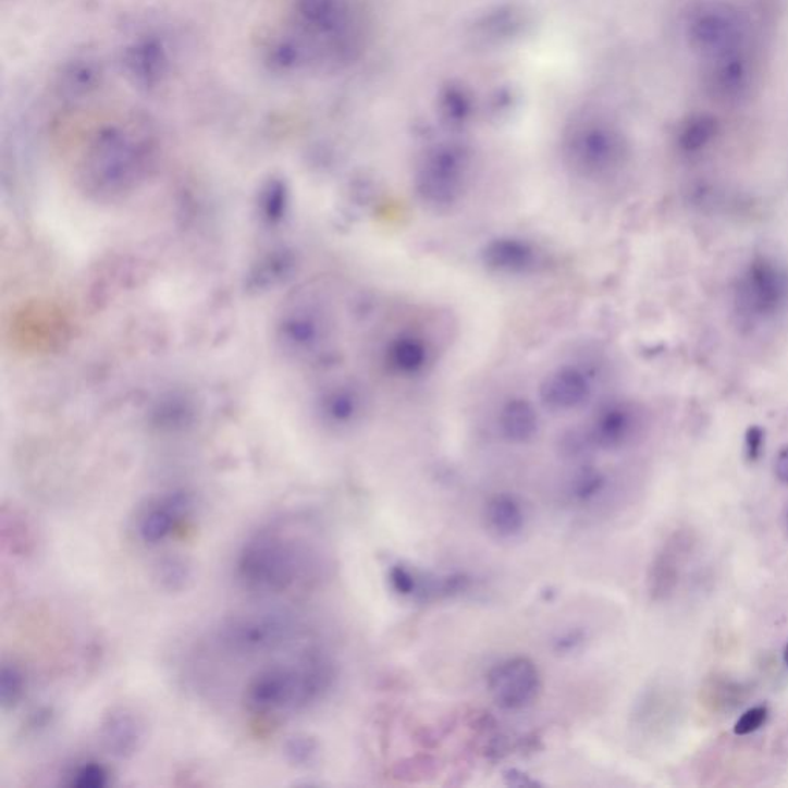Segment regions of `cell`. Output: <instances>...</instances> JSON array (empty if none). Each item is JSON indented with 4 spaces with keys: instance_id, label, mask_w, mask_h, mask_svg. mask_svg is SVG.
Listing matches in <instances>:
<instances>
[{
    "instance_id": "1",
    "label": "cell",
    "mask_w": 788,
    "mask_h": 788,
    "mask_svg": "<svg viewBox=\"0 0 788 788\" xmlns=\"http://www.w3.org/2000/svg\"><path fill=\"white\" fill-rule=\"evenodd\" d=\"M325 567V556L313 541L271 527L244 542L234 561V575L251 593L287 594L315 587Z\"/></svg>"
},
{
    "instance_id": "2",
    "label": "cell",
    "mask_w": 788,
    "mask_h": 788,
    "mask_svg": "<svg viewBox=\"0 0 788 788\" xmlns=\"http://www.w3.org/2000/svg\"><path fill=\"white\" fill-rule=\"evenodd\" d=\"M334 679V665L319 654L297 663L271 665L245 687V709L262 719L295 715L321 701L332 690Z\"/></svg>"
},
{
    "instance_id": "3",
    "label": "cell",
    "mask_w": 788,
    "mask_h": 788,
    "mask_svg": "<svg viewBox=\"0 0 788 788\" xmlns=\"http://www.w3.org/2000/svg\"><path fill=\"white\" fill-rule=\"evenodd\" d=\"M684 36L702 61L753 46L749 11L734 0H699L687 13Z\"/></svg>"
},
{
    "instance_id": "4",
    "label": "cell",
    "mask_w": 788,
    "mask_h": 788,
    "mask_svg": "<svg viewBox=\"0 0 788 788\" xmlns=\"http://www.w3.org/2000/svg\"><path fill=\"white\" fill-rule=\"evenodd\" d=\"M564 158L576 176L587 181L605 180L626 165L628 140L615 125L587 119L565 135Z\"/></svg>"
},
{
    "instance_id": "5",
    "label": "cell",
    "mask_w": 788,
    "mask_h": 788,
    "mask_svg": "<svg viewBox=\"0 0 788 788\" xmlns=\"http://www.w3.org/2000/svg\"><path fill=\"white\" fill-rule=\"evenodd\" d=\"M762 76L761 56L753 44L702 61L701 87L716 106L738 108L756 98Z\"/></svg>"
},
{
    "instance_id": "6",
    "label": "cell",
    "mask_w": 788,
    "mask_h": 788,
    "mask_svg": "<svg viewBox=\"0 0 788 788\" xmlns=\"http://www.w3.org/2000/svg\"><path fill=\"white\" fill-rule=\"evenodd\" d=\"M736 311L753 323L772 321L788 305V270L778 260L756 256L739 274L735 287Z\"/></svg>"
},
{
    "instance_id": "7",
    "label": "cell",
    "mask_w": 788,
    "mask_h": 788,
    "mask_svg": "<svg viewBox=\"0 0 788 788\" xmlns=\"http://www.w3.org/2000/svg\"><path fill=\"white\" fill-rule=\"evenodd\" d=\"M470 158L459 145H438L423 156L415 187L419 199L434 210H450L467 192Z\"/></svg>"
},
{
    "instance_id": "8",
    "label": "cell",
    "mask_w": 788,
    "mask_h": 788,
    "mask_svg": "<svg viewBox=\"0 0 788 788\" xmlns=\"http://www.w3.org/2000/svg\"><path fill=\"white\" fill-rule=\"evenodd\" d=\"M296 631V620L284 613H253L225 620L216 641L234 656H255L287 645Z\"/></svg>"
},
{
    "instance_id": "9",
    "label": "cell",
    "mask_w": 788,
    "mask_h": 788,
    "mask_svg": "<svg viewBox=\"0 0 788 788\" xmlns=\"http://www.w3.org/2000/svg\"><path fill=\"white\" fill-rule=\"evenodd\" d=\"M541 675L529 657L516 656L494 665L487 676V689L502 710L530 707L541 693Z\"/></svg>"
},
{
    "instance_id": "10",
    "label": "cell",
    "mask_w": 788,
    "mask_h": 788,
    "mask_svg": "<svg viewBox=\"0 0 788 788\" xmlns=\"http://www.w3.org/2000/svg\"><path fill=\"white\" fill-rule=\"evenodd\" d=\"M195 510V500L185 492H171L155 497L136 519L137 539L145 545H159L173 537Z\"/></svg>"
},
{
    "instance_id": "11",
    "label": "cell",
    "mask_w": 788,
    "mask_h": 788,
    "mask_svg": "<svg viewBox=\"0 0 788 788\" xmlns=\"http://www.w3.org/2000/svg\"><path fill=\"white\" fill-rule=\"evenodd\" d=\"M641 427V415L637 405L631 403H612L598 411L591 422L587 436L593 447L618 450L633 440Z\"/></svg>"
},
{
    "instance_id": "12",
    "label": "cell",
    "mask_w": 788,
    "mask_h": 788,
    "mask_svg": "<svg viewBox=\"0 0 788 788\" xmlns=\"http://www.w3.org/2000/svg\"><path fill=\"white\" fill-rule=\"evenodd\" d=\"M591 393L590 379L579 368L565 366L546 374L539 389V397L546 410L568 413L579 410L589 403Z\"/></svg>"
},
{
    "instance_id": "13",
    "label": "cell",
    "mask_w": 788,
    "mask_h": 788,
    "mask_svg": "<svg viewBox=\"0 0 788 788\" xmlns=\"http://www.w3.org/2000/svg\"><path fill=\"white\" fill-rule=\"evenodd\" d=\"M99 741L107 753L119 760L135 756L145 741L143 717L128 707L111 709L100 721Z\"/></svg>"
},
{
    "instance_id": "14",
    "label": "cell",
    "mask_w": 788,
    "mask_h": 788,
    "mask_svg": "<svg viewBox=\"0 0 788 788\" xmlns=\"http://www.w3.org/2000/svg\"><path fill=\"white\" fill-rule=\"evenodd\" d=\"M482 262L494 273L507 276H524L534 273L541 266V255L529 241L520 237L502 236L490 241L482 248Z\"/></svg>"
},
{
    "instance_id": "15",
    "label": "cell",
    "mask_w": 788,
    "mask_h": 788,
    "mask_svg": "<svg viewBox=\"0 0 788 788\" xmlns=\"http://www.w3.org/2000/svg\"><path fill=\"white\" fill-rule=\"evenodd\" d=\"M723 135V124L710 111H693L678 124L675 145L684 156H699L710 150Z\"/></svg>"
},
{
    "instance_id": "16",
    "label": "cell",
    "mask_w": 788,
    "mask_h": 788,
    "mask_svg": "<svg viewBox=\"0 0 788 788\" xmlns=\"http://www.w3.org/2000/svg\"><path fill=\"white\" fill-rule=\"evenodd\" d=\"M433 359L430 345L413 333L399 334L390 342L385 352V362L394 374L415 378L429 368Z\"/></svg>"
},
{
    "instance_id": "17",
    "label": "cell",
    "mask_w": 788,
    "mask_h": 788,
    "mask_svg": "<svg viewBox=\"0 0 788 788\" xmlns=\"http://www.w3.org/2000/svg\"><path fill=\"white\" fill-rule=\"evenodd\" d=\"M539 415L530 401L513 397L502 405L497 427L502 438L512 444L522 445L534 441L539 433Z\"/></svg>"
},
{
    "instance_id": "18",
    "label": "cell",
    "mask_w": 788,
    "mask_h": 788,
    "mask_svg": "<svg viewBox=\"0 0 788 788\" xmlns=\"http://www.w3.org/2000/svg\"><path fill=\"white\" fill-rule=\"evenodd\" d=\"M487 527L497 538L518 537L526 527V512L513 494L501 493L487 502Z\"/></svg>"
},
{
    "instance_id": "19",
    "label": "cell",
    "mask_w": 788,
    "mask_h": 788,
    "mask_svg": "<svg viewBox=\"0 0 788 788\" xmlns=\"http://www.w3.org/2000/svg\"><path fill=\"white\" fill-rule=\"evenodd\" d=\"M678 541L668 542L654 557L649 574V590L653 600L664 601L675 591L679 582Z\"/></svg>"
},
{
    "instance_id": "20",
    "label": "cell",
    "mask_w": 788,
    "mask_h": 788,
    "mask_svg": "<svg viewBox=\"0 0 788 788\" xmlns=\"http://www.w3.org/2000/svg\"><path fill=\"white\" fill-rule=\"evenodd\" d=\"M130 72L143 84L151 85L159 81L165 65V56L158 44L144 42L128 54Z\"/></svg>"
},
{
    "instance_id": "21",
    "label": "cell",
    "mask_w": 788,
    "mask_h": 788,
    "mask_svg": "<svg viewBox=\"0 0 788 788\" xmlns=\"http://www.w3.org/2000/svg\"><path fill=\"white\" fill-rule=\"evenodd\" d=\"M155 579L162 590L180 593L193 582V568L182 557H165L156 567Z\"/></svg>"
},
{
    "instance_id": "22",
    "label": "cell",
    "mask_w": 788,
    "mask_h": 788,
    "mask_svg": "<svg viewBox=\"0 0 788 788\" xmlns=\"http://www.w3.org/2000/svg\"><path fill=\"white\" fill-rule=\"evenodd\" d=\"M364 396L362 393L356 389L337 390L330 397L329 403V415L333 421L340 423H348L356 421L364 411Z\"/></svg>"
},
{
    "instance_id": "23",
    "label": "cell",
    "mask_w": 788,
    "mask_h": 788,
    "mask_svg": "<svg viewBox=\"0 0 788 788\" xmlns=\"http://www.w3.org/2000/svg\"><path fill=\"white\" fill-rule=\"evenodd\" d=\"M25 693V675L17 665L3 664L0 670V702L3 709H11Z\"/></svg>"
},
{
    "instance_id": "24",
    "label": "cell",
    "mask_w": 788,
    "mask_h": 788,
    "mask_svg": "<svg viewBox=\"0 0 788 788\" xmlns=\"http://www.w3.org/2000/svg\"><path fill=\"white\" fill-rule=\"evenodd\" d=\"M605 478L596 468H581L571 479L570 493L576 501L590 502L604 490Z\"/></svg>"
},
{
    "instance_id": "25",
    "label": "cell",
    "mask_w": 788,
    "mask_h": 788,
    "mask_svg": "<svg viewBox=\"0 0 788 788\" xmlns=\"http://www.w3.org/2000/svg\"><path fill=\"white\" fill-rule=\"evenodd\" d=\"M70 786L77 788H102L110 784V772L100 762L88 761L77 765L70 773Z\"/></svg>"
},
{
    "instance_id": "26",
    "label": "cell",
    "mask_w": 788,
    "mask_h": 788,
    "mask_svg": "<svg viewBox=\"0 0 788 788\" xmlns=\"http://www.w3.org/2000/svg\"><path fill=\"white\" fill-rule=\"evenodd\" d=\"M389 582L397 594L405 598H418L421 590L422 574L407 565H393L389 571Z\"/></svg>"
},
{
    "instance_id": "27",
    "label": "cell",
    "mask_w": 788,
    "mask_h": 788,
    "mask_svg": "<svg viewBox=\"0 0 788 788\" xmlns=\"http://www.w3.org/2000/svg\"><path fill=\"white\" fill-rule=\"evenodd\" d=\"M284 753L290 764L296 765V767H307L318 756L319 746L310 736L296 735L285 743Z\"/></svg>"
},
{
    "instance_id": "28",
    "label": "cell",
    "mask_w": 788,
    "mask_h": 788,
    "mask_svg": "<svg viewBox=\"0 0 788 788\" xmlns=\"http://www.w3.org/2000/svg\"><path fill=\"white\" fill-rule=\"evenodd\" d=\"M767 717L768 709L765 707V705H756V707L747 710V712L736 721L735 735L747 736L754 734V731L760 730V728L764 726Z\"/></svg>"
},
{
    "instance_id": "29",
    "label": "cell",
    "mask_w": 788,
    "mask_h": 788,
    "mask_svg": "<svg viewBox=\"0 0 788 788\" xmlns=\"http://www.w3.org/2000/svg\"><path fill=\"white\" fill-rule=\"evenodd\" d=\"M764 448V431L760 427H752L746 434V455L750 463H756Z\"/></svg>"
},
{
    "instance_id": "30",
    "label": "cell",
    "mask_w": 788,
    "mask_h": 788,
    "mask_svg": "<svg viewBox=\"0 0 788 788\" xmlns=\"http://www.w3.org/2000/svg\"><path fill=\"white\" fill-rule=\"evenodd\" d=\"M445 113L448 114L453 121H460L467 116L468 103L460 93H450L447 96V106H445Z\"/></svg>"
},
{
    "instance_id": "31",
    "label": "cell",
    "mask_w": 788,
    "mask_h": 788,
    "mask_svg": "<svg viewBox=\"0 0 788 788\" xmlns=\"http://www.w3.org/2000/svg\"><path fill=\"white\" fill-rule=\"evenodd\" d=\"M775 473L783 484L788 485V445L786 448L780 450L778 457H776Z\"/></svg>"
},
{
    "instance_id": "32",
    "label": "cell",
    "mask_w": 788,
    "mask_h": 788,
    "mask_svg": "<svg viewBox=\"0 0 788 788\" xmlns=\"http://www.w3.org/2000/svg\"><path fill=\"white\" fill-rule=\"evenodd\" d=\"M784 664L788 667V644L786 645V649H784Z\"/></svg>"
}]
</instances>
